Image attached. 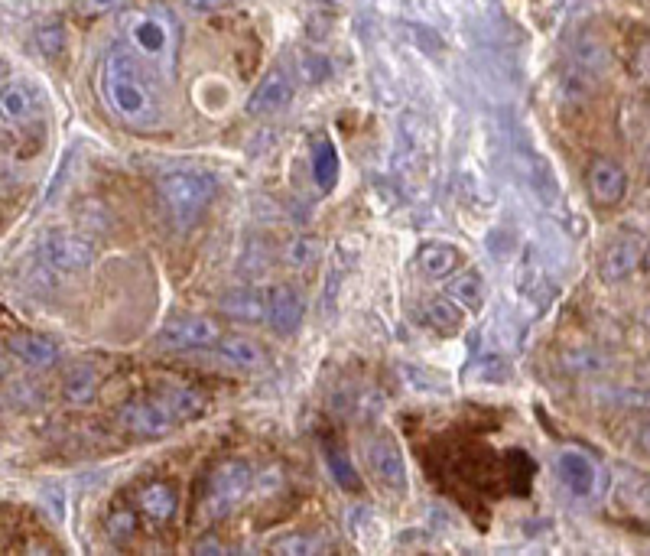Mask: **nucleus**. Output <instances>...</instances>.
I'll return each instance as SVG.
<instances>
[{
	"mask_svg": "<svg viewBox=\"0 0 650 556\" xmlns=\"http://www.w3.org/2000/svg\"><path fill=\"white\" fill-rule=\"evenodd\" d=\"M95 391H98V371L95 365H88V361H78L69 371H65L62 378V394L65 400H72V404H91L95 400Z\"/></svg>",
	"mask_w": 650,
	"mask_h": 556,
	"instance_id": "16",
	"label": "nucleus"
},
{
	"mask_svg": "<svg viewBox=\"0 0 650 556\" xmlns=\"http://www.w3.org/2000/svg\"><path fill=\"white\" fill-rule=\"evenodd\" d=\"M429 326H433L439 335H455L462 329V306L446 296V300H433L429 303Z\"/></svg>",
	"mask_w": 650,
	"mask_h": 556,
	"instance_id": "23",
	"label": "nucleus"
},
{
	"mask_svg": "<svg viewBox=\"0 0 650 556\" xmlns=\"http://www.w3.org/2000/svg\"><path fill=\"white\" fill-rule=\"evenodd\" d=\"M446 296H452L455 303L465 309H478L485 303V280L475 270H465V274H455L446 287Z\"/></svg>",
	"mask_w": 650,
	"mask_h": 556,
	"instance_id": "20",
	"label": "nucleus"
},
{
	"mask_svg": "<svg viewBox=\"0 0 650 556\" xmlns=\"http://www.w3.org/2000/svg\"><path fill=\"white\" fill-rule=\"evenodd\" d=\"M91 7H98V10H108V7H114V0H91Z\"/></svg>",
	"mask_w": 650,
	"mask_h": 556,
	"instance_id": "33",
	"label": "nucleus"
},
{
	"mask_svg": "<svg viewBox=\"0 0 650 556\" xmlns=\"http://www.w3.org/2000/svg\"><path fill=\"white\" fill-rule=\"evenodd\" d=\"M46 261L56 270H65V274H82V270L95 264V248L82 238L52 235L46 241Z\"/></svg>",
	"mask_w": 650,
	"mask_h": 556,
	"instance_id": "10",
	"label": "nucleus"
},
{
	"mask_svg": "<svg viewBox=\"0 0 650 556\" xmlns=\"http://www.w3.org/2000/svg\"><path fill=\"white\" fill-rule=\"evenodd\" d=\"M36 49L49 59L62 53V49H65V30L59 27V23H43V27L36 30Z\"/></svg>",
	"mask_w": 650,
	"mask_h": 556,
	"instance_id": "26",
	"label": "nucleus"
},
{
	"mask_svg": "<svg viewBox=\"0 0 650 556\" xmlns=\"http://www.w3.org/2000/svg\"><path fill=\"white\" fill-rule=\"evenodd\" d=\"M140 508L147 517H153V521H173V514L179 508V491L176 485H169V482H153L140 491Z\"/></svg>",
	"mask_w": 650,
	"mask_h": 556,
	"instance_id": "15",
	"label": "nucleus"
},
{
	"mask_svg": "<svg viewBox=\"0 0 650 556\" xmlns=\"http://www.w3.org/2000/svg\"><path fill=\"white\" fill-rule=\"evenodd\" d=\"M589 192L598 205H618L628 192V173L621 170V163L598 157L589 166Z\"/></svg>",
	"mask_w": 650,
	"mask_h": 556,
	"instance_id": "9",
	"label": "nucleus"
},
{
	"mask_svg": "<svg viewBox=\"0 0 650 556\" xmlns=\"http://www.w3.org/2000/svg\"><path fill=\"white\" fill-rule=\"evenodd\" d=\"M221 313L238 322H260L267 319V300L254 290H234L221 296Z\"/></svg>",
	"mask_w": 650,
	"mask_h": 556,
	"instance_id": "17",
	"label": "nucleus"
},
{
	"mask_svg": "<svg viewBox=\"0 0 650 556\" xmlns=\"http://www.w3.org/2000/svg\"><path fill=\"white\" fill-rule=\"evenodd\" d=\"M368 465L377 482L394 491V495L407 491V462H403V452L397 449V443H390V439H371Z\"/></svg>",
	"mask_w": 650,
	"mask_h": 556,
	"instance_id": "7",
	"label": "nucleus"
},
{
	"mask_svg": "<svg viewBox=\"0 0 650 556\" xmlns=\"http://www.w3.org/2000/svg\"><path fill=\"white\" fill-rule=\"evenodd\" d=\"M134 43L143 49V53H160V49L166 46V33H163L160 23L140 20V23H134Z\"/></svg>",
	"mask_w": 650,
	"mask_h": 556,
	"instance_id": "25",
	"label": "nucleus"
},
{
	"mask_svg": "<svg viewBox=\"0 0 650 556\" xmlns=\"http://www.w3.org/2000/svg\"><path fill=\"white\" fill-rule=\"evenodd\" d=\"M319 540H312V537H280V540H273V553H286V556H306V553H319Z\"/></svg>",
	"mask_w": 650,
	"mask_h": 556,
	"instance_id": "28",
	"label": "nucleus"
},
{
	"mask_svg": "<svg viewBox=\"0 0 650 556\" xmlns=\"http://www.w3.org/2000/svg\"><path fill=\"white\" fill-rule=\"evenodd\" d=\"M7 348L30 368H52L59 361V345L43 335H10Z\"/></svg>",
	"mask_w": 650,
	"mask_h": 556,
	"instance_id": "13",
	"label": "nucleus"
},
{
	"mask_svg": "<svg viewBox=\"0 0 650 556\" xmlns=\"http://www.w3.org/2000/svg\"><path fill=\"white\" fill-rule=\"evenodd\" d=\"M325 459H329V469H332V475H335L338 485H342L345 491H361V478H358V472L348 465V459H342L338 452H329Z\"/></svg>",
	"mask_w": 650,
	"mask_h": 556,
	"instance_id": "27",
	"label": "nucleus"
},
{
	"mask_svg": "<svg viewBox=\"0 0 650 556\" xmlns=\"http://www.w3.org/2000/svg\"><path fill=\"white\" fill-rule=\"evenodd\" d=\"M637 443H641V449H647V452H650V426H644L641 436H637Z\"/></svg>",
	"mask_w": 650,
	"mask_h": 556,
	"instance_id": "32",
	"label": "nucleus"
},
{
	"mask_svg": "<svg viewBox=\"0 0 650 556\" xmlns=\"http://www.w3.org/2000/svg\"><path fill=\"white\" fill-rule=\"evenodd\" d=\"M319 257H322V241L309 238V235H296L283 248V261H286V267H293V270H306V267L316 264Z\"/></svg>",
	"mask_w": 650,
	"mask_h": 556,
	"instance_id": "22",
	"label": "nucleus"
},
{
	"mask_svg": "<svg viewBox=\"0 0 650 556\" xmlns=\"http://www.w3.org/2000/svg\"><path fill=\"white\" fill-rule=\"evenodd\" d=\"M101 88L108 105L121 114L130 124H150L156 121V98L153 88L147 85L140 72V62L124 53V49H114L104 62V75H101Z\"/></svg>",
	"mask_w": 650,
	"mask_h": 556,
	"instance_id": "1",
	"label": "nucleus"
},
{
	"mask_svg": "<svg viewBox=\"0 0 650 556\" xmlns=\"http://www.w3.org/2000/svg\"><path fill=\"white\" fill-rule=\"evenodd\" d=\"M215 192H218L215 176L202 170H176L160 179V196L179 222H189V218L199 215L215 199Z\"/></svg>",
	"mask_w": 650,
	"mask_h": 556,
	"instance_id": "2",
	"label": "nucleus"
},
{
	"mask_svg": "<svg viewBox=\"0 0 650 556\" xmlns=\"http://www.w3.org/2000/svg\"><path fill=\"white\" fill-rule=\"evenodd\" d=\"M0 105H4V118L7 121H26L33 114V98L23 85H4V95H0Z\"/></svg>",
	"mask_w": 650,
	"mask_h": 556,
	"instance_id": "24",
	"label": "nucleus"
},
{
	"mask_svg": "<svg viewBox=\"0 0 650 556\" xmlns=\"http://www.w3.org/2000/svg\"><path fill=\"white\" fill-rule=\"evenodd\" d=\"M137 530V521H134V514L130 511H114L111 517H108V534H111V540H127L130 534Z\"/></svg>",
	"mask_w": 650,
	"mask_h": 556,
	"instance_id": "29",
	"label": "nucleus"
},
{
	"mask_svg": "<svg viewBox=\"0 0 650 556\" xmlns=\"http://www.w3.org/2000/svg\"><path fill=\"white\" fill-rule=\"evenodd\" d=\"M290 98H293V82L286 79L283 72H270L267 79L257 85L251 101H247V114H254V118H260V114H273V111L290 105Z\"/></svg>",
	"mask_w": 650,
	"mask_h": 556,
	"instance_id": "12",
	"label": "nucleus"
},
{
	"mask_svg": "<svg viewBox=\"0 0 650 556\" xmlns=\"http://www.w3.org/2000/svg\"><path fill=\"white\" fill-rule=\"evenodd\" d=\"M251 465L247 462H221L218 469L208 478V488H205V508L212 517H225L228 511H234L238 504L244 501L247 488H251Z\"/></svg>",
	"mask_w": 650,
	"mask_h": 556,
	"instance_id": "3",
	"label": "nucleus"
},
{
	"mask_svg": "<svg viewBox=\"0 0 650 556\" xmlns=\"http://www.w3.org/2000/svg\"><path fill=\"white\" fill-rule=\"evenodd\" d=\"M647 261V248L641 235H621L608 244L605 261H602V280L605 283H618L624 277H631L637 264Z\"/></svg>",
	"mask_w": 650,
	"mask_h": 556,
	"instance_id": "8",
	"label": "nucleus"
},
{
	"mask_svg": "<svg viewBox=\"0 0 650 556\" xmlns=\"http://www.w3.org/2000/svg\"><path fill=\"white\" fill-rule=\"evenodd\" d=\"M195 553H221V547L215 540H202L199 547H195Z\"/></svg>",
	"mask_w": 650,
	"mask_h": 556,
	"instance_id": "31",
	"label": "nucleus"
},
{
	"mask_svg": "<svg viewBox=\"0 0 650 556\" xmlns=\"http://www.w3.org/2000/svg\"><path fill=\"white\" fill-rule=\"evenodd\" d=\"M416 261H420V270L426 277H449L455 267L462 264V251L452 248V244H442V241H429L420 248L416 254Z\"/></svg>",
	"mask_w": 650,
	"mask_h": 556,
	"instance_id": "14",
	"label": "nucleus"
},
{
	"mask_svg": "<svg viewBox=\"0 0 650 556\" xmlns=\"http://www.w3.org/2000/svg\"><path fill=\"white\" fill-rule=\"evenodd\" d=\"M267 322L277 335H293L303 322V300L293 287H273L267 293Z\"/></svg>",
	"mask_w": 650,
	"mask_h": 556,
	"instance_id": "11",
	"label": "nucleus"
},
{
	"mask_svg": "<svg viewBox=\"0 0 650 556\" xmlns=\"http://www.w3.org/2000/svg\"><path fill=\"white\" fill-rule=\"evenodd\" d=\"M647 267H650V248H647Z\"/></svg>",
	"mask_w": 650,
	"mask_h": 556,
	"instance_id": "34",
	"label": "nucleus"
},
{
	"mask_svg": "<svg viewBox=\"0 0 650 556\" xmlns=\"http://www.w3.org/2000/svg\"><path fill=\"white\" fill-rule=\"evenodd\" d=\"M221 342V326L212 316H179L166 322L160 332V345L173 348V352H199V348H212Z\"/></svg>",
	"mask_w": 650,
	"mask_h": 556,
	"instance_id": "4",
	"label": "nucleus"
},
{
	"mask_svg": "<svg viewBox=\"0 0 650 556\" xmlns=\"http://www.w3.org/2000/svg\"><path fill=\"white\" fill-rule=\"evenodd\" d=\"M218 358H225L234 368H264V348L254 339H244V335H228L225 342H218Z\"/></svg>",
	"mask_w": 650,
	"mask_h": 556,
	"instance_id": "18",
	"label": "nucleus"
},
{
	"mask_svg": "<svg viewBox=\"0 0 650 556\" xmlns=\"http://www.w3.org/2000/svg\"><path fill=\"white\" fill-rule=\"evenodd\" d=\"M556 472H559V482L566 485L569 495H576V498L595 495V488H598V465H595V459L589 456V452L572 449V446L559 449Z\"/></svg>",
	"mask_w": 650,
	"mask_h": 556,
	"instance_id": "6",
	"label": "nucleus"
},
{
	"mask_svg": "<svg viewBox=\"0 0 650 556\" xmlns=\"http://www.w3.org/2000/svg\"><path fill=\"white\" fill-rule=\"evenodd\" d=\"M312 176H316V186L322 192L335 189L338 183V153L329 137L312 140Z\"/></svg>",
	"mask_w": 650,
	"mask_h": 556,
	"instance_id": "19",
	"label": "nucleus"
},
{
	"mask_svg": "<svg viewBox=\"0 0 650 556\" xmlns=\"http://www.w3.org/2000/svg\"><path fill=\"white\" fill-rule=\"evenodd\" d=\"M186 4L192 10H212V7H218V0H186Z\"/></svg>",
	"mask_w": 650,
	"mask_h": 556,
	"instance_id": "30",
	"label": "nucleus"
},
{
	"mask_svg": "<svg viewBox=\"0 0 650 556\" xmlns=\"http://www.w3.org/2000/svg\"><path fill=\"white\" fill-rule=\"evenodd\" d=\"M121 423L127 426L134 436H147V439H156V436H166L176 430V417L169 413V407L163 404V397H147V400H134V404H127L121 410Z\"/></svg>",
	"mask_w": 650,
	"mask_h": 556,
	"instance_id": "5",
	"label": "nucleus"
},
{
	"mask_svg": "<svg viewBox=\"0 0 650 556\" xmlns=\"http://www.w3.org/2000/svg\"><path fill=\"white\" fill-rule=\"evenodd\" d=\"M160 397H163V404L169 407V413H173L179 423L182 420H195L205 410V400L195 391H189V387H169V391H163Z\"/></svg>",
	"mask_w": 650,
	"mask_h": 556,
	"instance_id": "21",
	"label": "nucleus"
}]
</instances>
